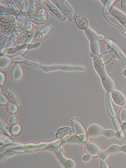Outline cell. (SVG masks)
<instances>
[{
    "instance_id": "13",
    "label": "cell",
    "mask_w": 126,
    "mask_h": 168,
    "mask_svg": "<svg viewBox=\"0 0 126 168\" xmlns=\"http://www.w3.org/2000/svg\"><path fill=\"white\" fill-rule=\"evenodd\" d=\"M5 95L6 98L10 102L12 103L14 105L19 106L21 104V101L19 97L13 91L9 88H7L5 90Z\"/></svg>"
},
{
    "instance_id": "19",
    "label": "cell",
    "mask_w": 126,
    "mask_h": 168,
    "mask_svg": "<svg viewBox=\"0 0 126 168\" xmlns=\"http://www.w3.org/2000/svg\"><path fill=\"white\" fill-rule=\"evenodd\" d=\"M62 140L70 144H78L83 145L78 136L74 134L67 136Z\"/></svg>"
},
{
    "instance_id": "33",
    "label": "cell",
    "mask_w": 126,
    "mask_h": 168,
    "mask_svg": "<svg viewBox=\"0 0 126 168\" xmlns=\"http://www.w3.org/2000/svg\"><path fill=\"white\" fill-rule=\"evenodd\" d=\"M6 97H5L2 94H1L0 97V104L1 105L4 106L7 104L9 102L8 99Z\"/></svg>"
},
{
    "instance_id": "7",
    "label": "cell",
    "mask_w": 126,
    "mask_h": 168,
    "mask_svg": "<svg viewBox=\"0 0 126 168\" xmlns=\"http://www.w3.org/2000/svg\"><path fill=\"white\" fill-rule=\"evenodd\" d=\"M110 94L111 98L116 105L120 107H123L125 106L126 99L123 93L119 90L115 89Z\"/></svg>"
},
{
    "instance_id": "40",
    "label": "cell",
    "mask_w": 126,
    "mask_h": 168,
    "mask_svg": "<svg viewBox=\"0 0 126 168\" xmlns=\"http://www.w3.org/2000/svg\"><path fill=\"white\" fill-rule=\"evenodd\" d=\"M5 126L4 124L3 123H2V120H1V129H2V130H3L4 128L5 127Z\"/></svg>"
},
{
    "instance_id": "4",
    "label": "cell",
    "mask_w": 126,
    "mask_h": 168,
    "mask_svg": "<svg viewBox=\"0 0 126 168\" xmlns=\"http://www.w3.org/2000/svg\"><path fill=\"white\" fill-rule=\"evenodd\" d=\"M56 5L60 11L66 16L70 22H71L73 18V10L71 6L65 1H52Z\"/></svg>"
},
{
    "instance_id": "21",
    "label": "cell",
    "mask_w": 126,
    "mask_h": 168,
    "mask_svg": "<svg viewBox=\"0 0 126 168\" xmlns=\"http://www.w3.org/2000/svg\"><path fill=\"white\" fill-rule=\"evenodd\" d=\"M110 93H107V96H106V99H107V107L108 111L111 116L113 118H116V114L115 111L113 107V105L112 101V98H111Z\"/></svg>"
},
{
    "instance_id": "15",
    "label": "cell",
    "mask_w": 126,
    "mask_h": 168,
    "mask_svg": "<svg viewBox=\"0 0 126 168\" xmlns=\"http://www.w3.org/2000/svg\"><path fill=\"white\" fill-rule=\"evenodd\" d=\"M12 61L13 62H24L27 63L28 65H30L33 67H36V68H40L41 64L39 62H35V61L31 60L28 58H24L21 56H18L17 57H13L12 59Z\"/></svg>"
},
{
    "instance_id": "10",
    "label": "cell",
    "mask_w": 126,
    "mask_h": 168,
    "mask_svg": "<svg viewBox=\"0 0 126 168\" xmlns=\"http://www.w3.org/2000/svg\"><path fill=\"white\" fill-rule=\"evenodd\" d=\"M23 77V71L22 66L19 63H16L12 68L11 78L13 82H17L22 80Z\"/></svg>"
},
{
    "instance_id": "24",
    "label": "cell",
    "mask_w": 126,
    "mask_h": 168,
    "mask_svg": "<svg viewBox=\"0 0 126 168\" xmlns=\"http://www.w3.org/2000/svg\"><path fill=\"white\" fill-rule=\"evenodd\" d=\"M17 122V117L14 114H10L6 118V123L9 126H12L16 124Z\"/></svg>"
},
{
    "instance_id": "35",
    "label": "cell",
    "mask_w": 126,
    "mask_h": 168,
    "mask_svg": "<svg viewBox=\"0 0 126 168\" xmlns=\"http://www.w3.org/2000/svg\"><path fill=\"white\" fill-rule=\"evenodd\" d=\"M11 127L10 126L8 125L7 126L5 127L3 129V132L4 134L7 135L8 136H12L10 131V129Z\"/></svg>"
},
{
    "instance_id": "2",
    "label": "cell",
    "mask_w": 126,
    "mask_h": 168,
    "mask_svg": "<svg viewBox=\"0 0 126 168\" xmlns=\"http://www.w3.org/2000/svg\"><path fill=\"white\" fill-rule=\"evenodd\" d=\"M40 68L45 73L56 71H85L86 68L83 66L69 65H55L52 66H43L41 65Z\"/></svg>"
},
{
    "instance_id": "3",
    "label": "cell",
    "mask_w": 126,
    "mask_h": 168,
    "mask_svg": "<svg viewBox=\"0 0 126 168\" xmlns=\"http://www.w3.org/2000/svg\"><path fill=\"white\" fill-rule=\"evenodd\" d=\"M60 148L53 147L47 149L48 150L53 153L60 161V163L65 168H75V164L74 161L64 157V155L60 150Z\"/></svg>"
},
{
    "instance_id": "30",
    "label": "cell",
    "mask_w": 126,
    "mask_h": 168,
    "mask_svg": "<svg viewBox=\"0 0 126 168\" xmlns=\"http://www.w3.org/2000/svg\"><path fill=\"white\" fill-rule=\"evenodd\" d=\"M115 136L119 140H123L126 137V132L120 129L116 132Z\"/></svg>"
},
{
    "instance_id": "39",
    "label": "cell",
    "mask_w": 126,
    "mask_h": 168,
    "mask_svg": "<svg viewBox=\"0 0 126 168\" xmlns=\"http://www.w3.org/2000/svg\"><path fill=\"white\" fill-rule=\"evenodd\" d=\"M102 168H109V166L107 163L106 162V161L105 162H102V165H101Z\"/></svg>"
},
{
    "instance_id": "34",
    "label": "cell",
    "mask_w": 126,
    "mask_h": 168,
    "mask_svg": "<svg viewBox=\"0 0 126 168\" xmlns=\"http://www.w3.org/2000/svg\"><path fill=\"white\" fill-rule=\"evenodd\" d=\"M92 159V157L89 154H85L82 157V160L84 162L87 163L90 162Z\"/></svg>"
},
{
    "instance_id": "11",
    "label": "cell",
    "mask_w": 126,
    "mask_h": 168,
    "mask_svg": "<svg viewBox=\"0 0 126 168\" xmlns=\"http://www.w3.org/2000/svg\"><path fill=\"white\" fill-rule=\"evenodd\" d=\"M45 5L48 11L53 15L55 16L57 18L61 20H65V16L62 13L61 11L53 4L49 1H47L45 2Z\"/></svg>"
},
{
    "instance_id": "18",
    "label": "cell",
    "mask_w": 126,
    "mask_h": 168,
    "mask_svg": "<svg viewBox=\"0 0 126 168\" xmlns=\"http://www.w3.org/2000/svg\"><path fill=\"white\" fill-rule=\"evenodd\" d=\"M51 25H46L45 27L41 28L36 34L35 39L38 40L42 39L50 32L49 31L51 29Z\"/></svg>"
},
{
    "instance_id": "20",
    "label": "cell",
    "mask_w": 126,
    "mask_h": 168,
    "mask_svg": "<svg viewBox=\"0 0 126 168\" xmlns=\"http://www.w3.org/2000/svg\"><path fill=\"white\" fill-rule=\"evenodd\" d=\"M27 48H28V45H23L14 47V48H10L4 50L2 51V53L3 54H13L17 53L18 51L20 50H21L25 49Z\"/></svg>"
},
{
    "instance_id": "26",
    "label": "cell",
    "mask_w": 126,
    "mask_h": 168,
    "mask_svg": "<svg viewBox=\"0 0 126 168\" xmlns=\"http://www.w3.org/2000/svg\"><path fill=\"white\" fill-rule=\"evenodd\" d=\"M6 109L7 111L10 114H15L18 110V107L17 106L14 105L10 102H8L7 104Z\"/></svg>"
},
{
    "instance_id": "42",
    "label": "cell",
    "mask_w": 126,
    "mask_h": 168,
    "mask_svg": "<svg viewBox=\"0 0 126 168\" xmlns=\"http://www.w3.org/2000/svg\"><path fill=\"white\" fill-rule=\"evenodd\" d=\"M125 31H126V26H125Z\"/></svg>"
},
{
    "instance_id": "1",
    "label": "cell",
    "mask_w": 126,
    "mask_h": 168,
    "mask_svg": "<svg viewBox=\"0 0 126 168\" xmlns=\"http://www.w3.org/2000/svg\"><path fill=\"white\" fill-rule=\"evenodd\" d=\"M85 33L90 42V48L91 53L94 55L97 56L99 54L100 46L98 39H103V36L99 34L90 27H88L85 30Z\"/></svg>"
},
{
    "instance_id": "17",
    "label": "cell",
    "mask_w": 126,
    "mask_h": 168,
    "mask_svg": "<svg viewBox=\"0 0 126 168\" xmlns=\"http://www.w3.org/2000/svg\"><path fill=\"white\" fill-rule=\"evenodd\" d=\"M74 134L73 129L71 128L67 127H64L59 129L56 132L55 136L57 138H63L67 136L70 134Z\"/></svg>"
},
{
    "instance_id": "29",
    "label": "cell",
    "mask_w": 126,
    "mask_h": 168,
    "mask_svg": "<svg viewBox=\"0 0 126 168\" xmlns=\"http://www.w3.org/2000/svg\"><path fill=\"white\" fill-rule=\"evenodd\" d=\"M119 118L122 123L126 121V107H123L119 112Z\"/></svg>"
},
{
    "instance_id": "37",
    "label": "cell",
    "mask_w": 126,
    "mask_h": 168,
    "mask_svg": "<svg viewBox=\"0 0 126 168\" xmlns=\"http://www.w3.org/2000/svg\"><path fill=\"white\" fill-rule=\"evenodd\" d=\"M121 127L123 131L126 132V121L122 123L121 124Z\"/></svg>"
},
{
    "instance_id": "5",
    "label": "cell",
    "mask_w": 126,
    "mask_h": 168,
    "mask_svg": "<svg viewBox=\"0 0 126 168\" xmlns=\"http://www.w3.org/2000/svg\"><path fill=\"white\" fill-rule=\"evenodd\" d=\"M102 87L107 93H111L115 89V84L113 79L107 73L100 75Z\"/></svg>"
},
{
    "instance_id": "22",
    "label": "cell",
    "mask_w": 126,
    "mask_h": 168,
    "mask_svg": "<svg viewBox=\"0 0 126 168\" xmlns=\"http://www.w3.org/2000/svg\"><path fill=\"white\" fill-rule=\"evenodd\" d=\"M12 60L7 56H4L1 58V69L3 70L6 69L10 64Z\"/></svg>"
},
{
    "instance_id": "6",
    "label": "cell",
    "mask_w": 126,
    "mask_h": 168,
    "mask_svg": "<svg viewBox=\"0 0 126 168\" xmlns=\"http://www.w3.org/2000/svg\"><path fill=\"white\" fill-rule=\"evenodd\" d=\"M85 152L93 157H98L102 151L100 147L98 144L92 141L86 142L85 144Z\"/></svg>"
},
{
    "instance_id": "32",
    "label": "cell",
    "mask_w": 126,
    "mask_h": 168,
    "mask_svg": "<svg viewBox=\"0 0 126 168\" xmlns=\"http://www.w3.org/2000/svg\"><path fill=\"white\" fill-rule=\"evenodd\" d=\"M1 144L2 145H5L11 142V140L8 137L6 136L3 134H1Z\"/></svg>"
},
{
    "instance_id": "31",
    "label": "cell",
    "mask_w": 126,
    "mask_h": 168,
    "mask_svg": "<svg viewBox=\"0 0 126 168\" xmlns=\"http://www.w3.org/2000/svg\"><path fill=\"white\" fill-rule=\"evenodd\" d=\"M101 3L105 7L106 9L109 12L111 7L115 1H100Z\"/></svg>"
},
{
    "instance_id": "8",
    "label": "cell",
    "mask_w": 126,
    "mask_h": 168,
    "mask_svg": "<svg viewBox=\"0 0 126 168\" xmlns=\"http://www.w3.org/2000/svg\"><path fill=\"white\" fill-rule=\"evenodd\" d=\"M105 129L97 124L90 125L86 131L87 136L89 137L96 138L103 135Z\"/></svg>"
},
{
    "instance_id": "9",
    "label": "cell",
    "mask_w": 126,
    "mask_h": 168,
    "mask_svg": "<svg viewBox=\"0 0 126 168\" xmlns=\"http://www.w3.org/2000/svg\"><path fill=\"white\" fill-rule=\"evenodd\" d=\"M109 13L112 15L122 25L126 26V13L122 10L114 6H112L109 11Z\"/></svg>"
},
{
    "instance_id": "41",
    "label": "cell",
    "mask_w": 126,
    "mask_h": 168,
    "mask_svg": "<svg viewBox=\"0 0 126 168\" xmlns=\"http://www.w3.org/2000/svg\"><path fill=\"white\" fill-rule=\"evenodd\" d=\"M123 74L126 77V68L124 70V71L123 72Z\"/></svg>"
},
{
    "instance_id": "27",
    "label": "cell",
    "mask_w": 126,
    "mask_h": 168,
    "mask_svg": "<svg viewBox=\"0 0 126 168\" xmlns=\"http://www.w3.org/2000/svg\"><path fill=\"white\" fill-rule=\"evenodd\" d=\"M110 154L107 150H102L98 157L101 161L105 162L108 160Z\"/></svg>"
},
{
    "instance_id": "14",
    "label": "cell",
    "mask_w": 126,
    "mask_h": 168,
    "mask_svg": "<svg viewBox=\"0 0 126 168\" xmlns=\"http://www.w3.org/2000/svg\"><path fill=\"white\" fill-rule=\"evenodd\" d=\"M104 13L105 17L111 23L116 27H119L122 32L124 34H126L125 27H124L115 17L111 15L106 8L104 9Z\"/></svg>"
},
{
    "instance_id": "12",
    "label": "cell",
    "mask_w": 126,
    "mask_h": 168,
    "mask_svg": "<svg viewBox=\"0 0 126 168\" xmlns=\"http://www.w3.org/2000/svg\"><path fill=\"white\" fill-rule=\"evenodd\" d=\"M71 126L74 131V134L77 136L86 134V129L82 124L77 119H73L71 121Z\"/></svg>"
},
{
    "instance_id": "36",
    "label": "cell",
    "mask_w": 126,
    "mask_h": 168,
    "mask_svg": "<svg viewBox=\"0 0 126 168\" xmlns=\"http://www.w3.org/2000/svg\"><path fill=\"white\" fill-rule=\"evenodd\" d=\"M5 76L4 74L2 72H1V85H3L4 83Z\"/></svg>"
},
{
    "instance_id": "25",
    "label": "cell",
    "mask_w": 126,
    "mask_h": 168,
    "mask_svg": "<svg viewBox=\"0 0 126 168\" xmlns=\"http://www.w3.org/2000/svg\"><path fill=\"white\" fill-rule=\"evenodd\" d=\"M111 154H116L121 152V146L118 144H113L107 149Z\"/></svg>"
},
{
    "instance_id": "23",
    "label": "cell",
    "mask_w": 126,
    "mask_h": 168,
    "mask_svg": "<svg viewBox=\"0 0 126 168\" xmlns=\"http://www.w3.org/2000/svg\"><path fill=\"white\" fill-rule=\"evenodd\" d=\"M22 127L20 124L17 123L11 127L10 131L12 136H15L19 135L22 131Z\"/></svg>"
},
{
    "instance_id": "16",
    "label": "cell",
    "mask_w": 126,
    "mask_h": 168,
    "mask_svg": "<svg viewBox=\"0 0 126 168\" xmlns=\"http://www.w3.org/2000/svg\"><path fill=\"white\" fill-rule=\"evenodd\" d=\"M73 18L75 20L77 25L80 29L85 30L88 27V22L84 17L75 15L74 16Z\"/></svg>"
},
{
    "instance_id": "38",
    "label": "cell",
    "mask_w": 126,
    "mask_h": 168,
    "mask_svg": "<svg viewBox=\"0 0 126 168\" xmlns=\"http://www.w3.org/2000/svg\"><path fill=\"white\" fill-rule=\"evenodd\" d=\"M121 152L126 154V144L121 146Z\"/></svg>"
},
{
    "instance_id": "28",
    "label": "cell",
    "mask_w": 126,
    "mask_h": 168,
    "mask_svg": "<svg viewBox=\"0 0 126 168\" xmlns=\"http://www.w3.org/2000/svg\"><path fill=\"white\" fill-rule=\"evenodd\" d=\"M116 131L112 129H108L105 130L103 135L108 139H112L114 137L115 135Z\"/></svg>"
}]
</instances>
